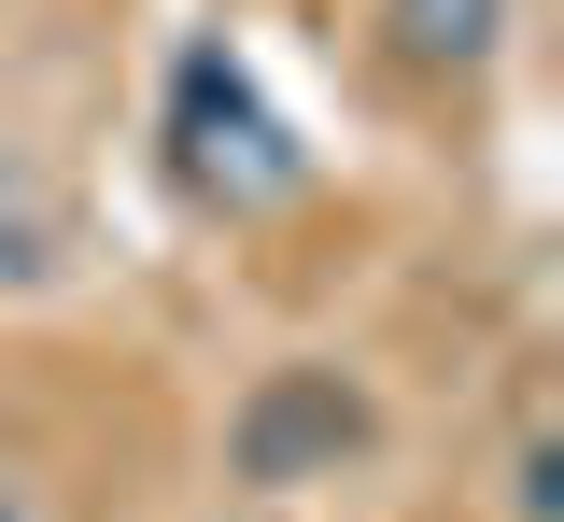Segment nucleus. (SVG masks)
I'll return each instance as SVG.
<instances>
[{
    "instance_id": "f257e3e1",
    "label": "nucleus",
    "mask_w": 564,
    "mask_h": 522,
    "mask_svg": "<svg viewBox=\"0 0 564 522\" xmlns=\"http://www.w3.org/2000/svg\"><path fill=\"white\" fill-rule=\"evenodd\" d=\"M170 170L198 184L212 213H269V198L311 184V155L282 142V113L254 99V72H240L226 43H198V57L170 72Z\"/></svg>"
},
{
    "instance_id": "f03ea898",
    "label": "nucleus",
    "mask_w": 564,
    "mask_h": 522,
    "mask_svg": "<svg viewBox=\"0 0 564 522\" xmlns=\"http://www.w3.org/2000/svg\"><path fill=\"white\" fill-rule=\"evenodd\" d=\"M367 438H381V410H367V381H339V368H269L240 410H226V466H240L254 494L339 480Z\"/></svg>"
},
{
    "instance_id": "7ed1b4c3",
    "label": "nucleus",
    "mask_w": 564,
    "mask_h": 522,
    "mask_svg": "<svg viewBox=\"0 0 564 522\" xmlns=\"http://www.w3.org/2000/svg\"><path fill=\"white\" fill-rule=\"evenodd\" d=\"M494 43H508V0H395V57L423 72H480Z\"/></svg>"
},
{
    "instance_id": "20e7f679",
    "label": "nucleus",
    "mask_w": 564,
    "mask_h": 522,
    "mask_svg": "<svg viewBox=\"0 0 564 522\" xmlns=\"http://www.w3.org/2000/svg\"><path fill=\"white\" fill-rule=\"evenodd\" d=\"M508 509H522V522H564V452H551V438L508 452Z\"/></svg>"
},
{
    "instance_id": "39448f33",
    "label": "nucleus",
    "mask_w": 564,
    "mask_h": 522,
    "mask_svg": "<svg viewBox=\"0 0 564 522\" xmlns=\"http://www.w3.org/2000/svg\"><path fill=\"white\" fill-rule=\"evenodd\" d=\"M0 522H29V509H14V494H0Z\"/></svg>"
}]
</instances>
